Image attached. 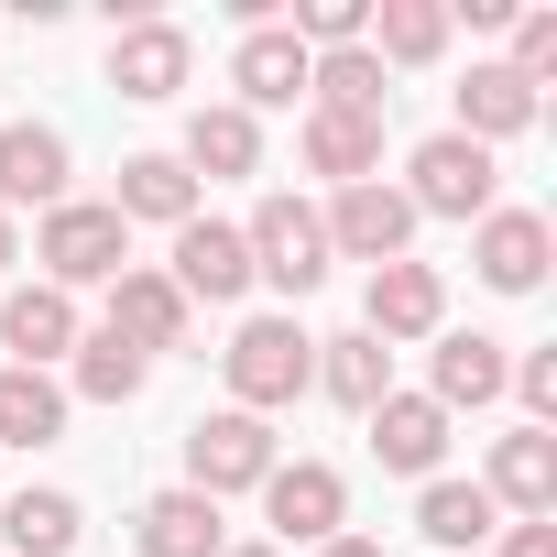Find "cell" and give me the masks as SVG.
<instances>
[{
	"label": "cell",
	"instance_id": "31",
	"mask_svg": "<svg viewBox=\"0 0 557 557\" xmlns=\"http://www.w3.org/2000/svg\"><path fill=\"white\" fill-rule=\"evenodd\" d=\"M503 66H513L524 88H546V77H557V12H524V23H513V55H503Z\"/></svg>",
	"mask_w": 557,
	"mask_h": 557
},
{
	"label": "cell",
	"instance_id": "35",
	"mask_svg": "<svg viewBox=\"0 0 557 557\" xmlns=\"http://www.w3.org/2000/svg\"><path fill=\"white\" fill-rule=\"evenodd\" d=\"M23 262V219H0V273H12Z\"/></svg>",
	"mask_w": 557,
	"mask_h": 557
},
{
	"label": "cell",
	"instance_id": "32",
	"mask_svg": "<svg viewBox=\"0 0 557 557\" xmlns=\"http://www.w3.org/2000/svg\"><path fill=\"white\" fill-rule=\"evenodd\" d=\"M503 394H513V405H524V426H546V416H557V350H524V361H513V383H503Z\"/></svg>",
	"mask_w": 557,
	"mask_h": 557
},
{
	"label": "cell",
	"instance_id": "7",
	"mask_svg": "<svg viewBox=\"0 0 557 557\" xmlns=\"http://www.w3.org/2000/svg\"><path fill=\"white\" fill-rule=\"evenodd\" d=\"M164 285L186 296V307H240L251 296V240H240V219H186L175 230V251H164Z\"/></svg>",
	"mask_w": 557,
	"mask_h": 557
},
{
	"label": "cell",
	"instance_id": "1",
	"mask_svg": "<svg viewBox=\"0 0 557 557\" xmlns=\"http://www.w3.org/2000/svg\"><path fill=\"white\" fill-rule=\"evenodd\" d=\"M219 372H230V405L273 426L285 405H307V394H318V339H307L296 318H240V329H230V350H219Z\"/></svg>",
	"mask_w": 557,
	"mask_h": 557
},
{
	"label": "cell",
	"instance_id": "21",
	"mask_svg": "<svg viewBox=\"0 0 557 557\" xmlns=\"http://www.w3.org/2000/svg\"><path fill=\"white\" fill-rule=\"evenodd\" d=\"M132 546H143V557H219L230 535H219V503L175 481V492H153V503L132 513Z\"/></svg>",
	"mask_w": 557,
	"mask_h": 557
},
{
	"label": "cell",
	"instance_id": "4",
	"mask_svg": "<svg viewBox=\"0 0 557 557\" xmlns=\"http://www.w3.org/2000/svg\"><path fill=\"white\" fill-rule=\"evenodd\" d=\"M405 208L416 219H492L503 208V164L481 143H459V132H426L405 153Z\"/></svg>",
	"mask_w": 557,
	"mask_h": 557
},
{
	"label": "cell",
	"instance_id": "14",
	"mask_svg": "<svg viewBox=\"0 0 557 557\" xmlns=\"http://www.w3.org/2000/svg\"><path fill=\"white\" fill-rule=\"evenodd\" d=\"M66 175H77V153H66L55 121H12V132H0V219L66 208Z\"/></svg>",
	"mask_w": 557,
	"mask_h": 557
},
{
	"label": "cell",
	"instance_id": "10",
	"mask_svg": "<svg viewBox=\"0 0 557 557\" xmlns=\"http://www.w3.org/2000/svg\"><path fill=\"white\" fill-rule=\"evenodd\" d=\"M546 262H557L546 208H492V219H470V273H481L492 296H535Z\"/></svg>",
	"mask_w": 557,
	"mask_h": 557
},
{
	"label": "cell",
	"instance_id": "11",
	"mask_svg": "<svg viewBox=\"0 0 557 557\" xmlns=\"http://www.w3.org/2000/svg\"><path fill=\"white\" fill-rule=\"evenodd\" d=\"M110 339H132L143 361H164V350H186V329H197V307L164 285V262H121L110 273V318H99Z\"/></svg>",
	"mask_w": 557,
	"mask_h": 557
},
{
	"label": "cell",
	"instance_id": "27",
	"mask_svg": "<svg viewBox=\"0 0 557 557\" xmlns=\"http://www.w3.org/2000/svg\"><path fill=\"white\" fill-rule=\"evenodd\" d=\"M318 394H329V405H350V416H372V405L394 394V350H383L372 329H350V339H318Z\"/></svg>",
	"mask_w": 557,
	"mask_h": 557
},
{
	"label": "cell",
	"instance_id": "2",
	"mask_svg": "<svg viewBox=\"0 0 557 557\" xmlns=\"http://www.w3.org/2000/svg\"><path fill=\"white\" fill-rule=\"evenodd\" d=\"M34 285H55V296H88V285H110V273L132 262V230H121V208L110 197H66V208H45V230H34Z\"/></svg>",
	"mask_w": 557,
	"mask_h": 557
},
{
	"label": "cell",
	"instance_id": "17",
	"mask_svg": "<svg viewBox=\"0 0 557 557\" xmlns=\"http://www.w3.org/2000/svg\"><path fill=\"white\" fill-rule=\"evenodd\" d=\"M230 88H240L230 110H251V121H262V110H296V99H307V45H296L285 23L240 34V45H230Z\"/></svg>",
	"mask_w": 557,
	"mask_h": 557
},
{
	"label": "cell",
	"instance_id": "25",
	"mask_svg": "<svg viewBox=\"0 0 557 557\" xmlns=\"http://www.w3.org/2000/svg\"><path fill=\"white\" fill-rule=\"evenodd\" d=\"M394 77L372 45H339V55H307V110H350V121H383Z\"/></svg>",
	"mask_w": 557,
	"mask_h": 557
},
{
	"label": "cell",
	"instance_id": "8",
	"mask_svg": "<svg viewBox=\"0 0 557 557\" xmlns=\"http://www.w3.org/2000/svg\"><path fill=\"white\" fill-rule=\"evenodd\" d=\"M262 513H273V546H329V535H350V481L329 470V459H273V481H262Z\"/></svg>",
	"mask_w": 557,
	"mask_h": 557
},
{
	"label": "cell",
	"instance_id": "33",
	"mask_svg": "<svg viewBox=\"0 0 557 557\" xmlns=\"http://www.w3.org/2000/svg\"><path fill=\"white\" fill-rule=\"evenodd\" d=\"M503 557H557V513L546 524H503Z\"/></svg>",
	"mask_w": 557,
	"mask_h": 557
},
{
	"label": "cell",
	"instance_id": "16",
	"mask_svg": "<svg viewBox=\"0 0 557 557\" xmlns=\"http://www.w3.org/2000/svg\"><path fill=\"white\" fill-rule=\"evenodd\" d=\"M186 77H197L186 23H153V12H143V23H121V34H110V88H121V99H175Z\"/></svg>",
	"mask_w": 557,
	"mask_h": 557
},
{
	"label": "cell",
	"instance_id": "28",
	"mask_svg": "<svg viewBox=\"0 0 557 557\" xmlns=\"http://www.w3.org/2000/svg\"><path fill=\"white\" fill-rule=\"evenodd\" d=\"M448 0H383V12H372V55H383V77L394 66H437L448 55Z\"/></svg>",
	"mask_w": 557,
	"mask_h": 557
},
{
	"label": "cell",
	"instance_id": "26",
	"mask_svg": "<svg viewBox=\"0 0 557 557\" xmlns=\"http://www.w3.org/2000/svg\"><path fill=\"white\" fill-rule=\"evenodd\" d=\"M153 383V361L132 350V339H110V329H88L77 350H66V405H132Z\"/></svg>",
	"mask_w": 557,
	"mask_h": 557
},
{
	"label": "cell",
	"instance_id": "6",
	"mask_svg": "<svg viewBox=\"0 0 557 557\" xmlns=\"http://www.w3.org/2000/svg\"><path fill=\"white\" fill-rule=\"evenodd\" d=\"M318 230H329V262H372V273L416 251V208H405V186H394V175L339 186V197L318 208Z\"/></svg>",
	"mask_w": 557,
	"mask_h": 557
},
{
	"label": "cell",
	"instance_id": "30",
	"mask_svg": "<svg viewBox=\"0 0 557 557\" xmlns=\"http://www.w3.org/2000/svg\"><path fill=\"white\" fill-rule=\"evenodd\" d=\"M66 437V383L55 372H0V448H55Z\"/></svg>",
	"mask_w": 557,
	"mask_h": 557
},
{
	"label": "cell",
	"instance_id": "13",
	"mask_svg": "<svg viewBox=\"0 0 557 557\" xmlns=\"http://www.w3.org/2000/svg\"><path fill=\"white\" fill-rule=\"evenodd\" d=\"M361 329H372L383 350H394V339H437V329H448V285H437V262H416V251L383 262L372 285H361Z\"/></svg>",
	"mask_w": 557,
	"mask_h": 557
},
{
	"label": "cell",
	"instance_id": "24",
	"mask_svg": "<svg viewBox=\"0 0 557 557\" xmlns=\"http://www.w3.org/2000/svg\"><path fill=\"white\" fill-rule=\"evenodd\" d=\"M110 208H121V230H132V219L186 230V219H197V175H186L175 153H132V164H121V186H110Z\"/></svg>",
	"mask_w": 557,
	"mask_h": 557
},
{
	"label": "cell",
	"instance_id": "23",
	"mask_svg": "<svg viewBox=\"0 0 557 557\" xmlns=\"http://www.w3.org/2000/svg\"><path fill=\"white\" fill-rule=\"evenodd\" d=\"M307 175H329V197H339V186H372V175H383V121L307 110Z\"/></svg>",
	"mask_w": 557,
	"mask_h": 557
},
{
	"label": "cell",
	"instance_id": "22",
	"mask_svg": "<svg viewBox=\"0 0 557 557\" xmlns=\"http://www.w3.org/2000/svg\"><path fill=\"white\" fill-rule=\"evenodd\" d=\"M459 143H513V132H535V88L513 77V66H470V88H459V121H448Z\"/></svg>",
	"mask_w": 557,
	"mask_h": 557
},
{
	"label": "cell",
	"instance_id": "3",
	"mask_svg": "<svg viewBox=\"0 0 557 557\" xmlns=\"http://www.w3.org/2000/svg\"><path fill=\"white\" fill-rule=\"evenodd\" d=\"M240 240H251V285H273V296H318L329 285V230H318V208L296 186H273L240 219Z\"/></svg>",
	"mask_w": 557,
	"mask_h": 557
},
{
	"label": "cell",
	"instance_id": "15",
	"mask_svg": "<svg viewBox=\"0 0 557 557\" xmlns=\"http://www.w3.org/2000/svg\"><path fill=\"white\" fill-rule=\"evenodd\" d=\"M77 339H88L77 296H55V285H12L0 296V350H12V372H55Z\"/></svg>",
	"mask_w": 557,
	"mask_h": 557
},
{
	"label": "cell",
	"instance_id": "18",
	"mask_svg": "<svg viewBox=\"0 0 557 557\" xmlns=\"http://www.w3.org/2000/svg\"><path fill=\"white\" fill-rule=\"evenodd\" d=\"M361 426H372V459H383V470H405V481H437V459H448V416H437L426 394H383Z\"/></svg>",
	"mask_w": 557,
	"mask_h": 557
},
{
	"label": "cell",
	"instance_id": "19",
	"mask_svg": "<svg viewBox=\"0 0 557 557\" xmlns=\"http://www.w3.org/2000/svg\"><path fill=\"white\" fill-rule=\"evenodd\" d=\"M0 546H12V557H77L88 546V503L77 492H12V503H0Z\"/></svg>",
	"mask_w": 557,
	"mask_h": 557
},
{
	"label": "cell",
	"instance_id": "9",
	"mask_svg": "<svg viewBox=\"0 0 557 557\" xmlns=\"http://www.w3.org/2000/svg\"><path fill=\"white\" fill-rule=\"evenodd\" d=\"M503 383H513V350L492 339V329H437V350H426V405L459 426V416H481V405H503Z\"/></svg>",
	"mask_w": 557,
	"mask_h": 557
},
{
	"label": "cell",
	"instance_id": "20",
	"mask_svg": "<svg viewBox=\"0 0 557 557\" xmlns=\"http://www.w3.org/2000/svg\"><path fill=\"white\" fill-rule=\"evenodd\" d=\"M175 164H186V175H208V186H219V175H262V121H251V110H230V99H219V110H186Z\"/></svg>",
	"mask_w": 557,
	"mask_h": 557
},
{
	"label": "cell",
	"instance_id": "36",
	"mask_svg": "<svg viewBox=\"0 0 557 557\" xmlns=\"http://www.w3.org/2000/svg\"><path fill=\"white\" fill-rule=\"evenodd\" d=\"M219 557H285V546H219Z\"/></svg>",
	"mask_w": 557,
	"mask_h": 557
},
{
	"label": "cell",
	"instance_id": "5",
	"mask_svg": "<svg viewBox=\"0 0 557 557\" xmlns=\"http://www.w3.org/2000/svg\"><path fill=\"white\" fill-rule=\"evenodd\" d=\"M273 426L262 416H240V405H219V416H197L186 426V492H208V503H230V492H262L273 481Z\"/></svg>",
	"mask_w": 557,
	"mask_h": 557
},
{
	"label": "cell",
	"instance_id": "29",
	"mask_svg": "<svg viewBox=\"0 0 557 557\" xmlns=\"http://www.w3.org/2000/svg\"><path fill=\"white\" fill-rule=\"evenodd\" d=\"M416 535H426V546H492L503 513H492L481 481H426V492H416Z\"/></svg>",
	"mask_w": 557,
	"mask_h": 557
},
{
	"label": "cell",
	"instance_id": "34",
	"mask_svg": "<svg viewBox=\"0 0 557 557\" xmlns=\"http://www.w3.org/2000/svg\"><path fill=\"white\" fill-rule=\"evenodd\" d=\"M307 557H394L383 535H329V546H307Z\"/></svg>",
	"mask_w": 557,
	"mask_h": 557
},
{
	"label": "cell",
	"instance_id": "12",
	"mask_svg": "<svg viewBox=\"0 0 557 557\" xmlns=\"http://www.w3.org/2000/svg\"><path fill=\"white\" fill-rule=\"evenodd\" d=\"M481 492H492V513L546 524V513H557V437H546V426H503L492 459H481Z\"/></svg>",
	"mask_w": 557,
	"mask_h": 557
}]
</instances>
